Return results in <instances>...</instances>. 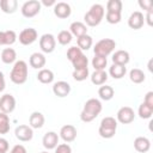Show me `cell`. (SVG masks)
I'll list each match as a JSON object with an SVG mask.
<instances>
[{
    "mask_svg": "<svg viewBox=\"0 0 153 153\" xmlns=\"http://www.w3.org/2000/svg\"><path fill=\"white\" fill-rule=\"evenodd\" d=\"M139 6L145 10L146 12H149V11H153V2L151 0H140L139 1Z\"/></svg>",
    "mask_w": 153,
    "mask_h": 153,
    "instance_id": "cell-41",
    "label": "cell"
},
{
    "mask_svg": "<svg viewBox=\"0 0 153 153\" xmlns=\"http://www.w3.org/2000/svg\"><path fill=\"white\" fill-rule=\"evenodd\" d=\"M72 65L74 67V69H82V68H87L88 65V59L86 57V55L82 53L81 55H79L76 59H74L72 61Z\"/></svg>",
    "mask_w": 153,
    "mask_h": 153,
    "instance_id": "cell-32",
    "label": "cell"
},
{
    "mask_svg": "<svg viewBox=\"0 0 153 153\" xmlns=\"http://www.w3.org/2000/svg\"><path fill=\"white\" fill-rule=\"evenodd\" d=\"M145 20L147 22V24L149 26L153 25V11H149V12H146V17H145Z\"/></svg>",
    "mask_w": 153,
    "mask_h": 153,
    "instance_id": "cell-45",
    "label": "cell"
},
{
    "mask_svg": "<svg viewBox=\"0 0 153 153\" xmlns=\"http://www.w3.org/2000/svg\"><path fill=\"white\" fill-rule=\"evenodd\" d=\"M45 62H47L45 56L42 53H33V54H31V56L29 59L30 66L35 69H42L45 66Z\"/></svg>",
    "mask_w": 153,
    "mask_h": 153,
    "instance_id": "cell-19",
    "label": "cell"
},
{
    "mask_svg": "<svg viewBox=\"0 0 153 153\" xmlns=\"http://www.w3.org/2000/svg\"><path fill=\"white\" fill-rule=\"evenodd\" d=\"M56 47V38L51 33H44L39 38V48L43 53L50 54L55 50Z\"/></svg>",
    "mask_w": 153,
    "mask_h": 153,
    "instance_id": "cell-7",
    "label": "cell"
},
{
    "mask_svg": "<svg viewBox=\"0 0 153 153\" xmlns=\"http://www.w3.org/2000/svg\"><path fill=\"white\" fill-rule=\"evenodd\" d=\"M116 130H117V121H116V118L111 117V116H106L100 121L98 134L103 139H111V137L115 136Z\"/></svg>",
    "mask_w": 153,
    "mask_h": 153,
    "instance_id": "cell-4",
    "label": "cell"
},
{
    "mask_svg": "<svg viewBox=\"0 0 153 153\" xmlns=\"http://www.w3.org/2000/svg\"><path fill=\"white\" fill-rule=\"evenodd\" d=\"M0 45H6V42H5V31H0Z\"/></svg>",
    "mask_w": 153,
    "mask_h": 153,
    "instance_id": "cell-48",
    "label": "cell"
},
{
    "mask_svg": "<svg viewBox=\"0 0 153 153\" xmlns=\"http://www.w3.org/2000/svg\"><path fill=\"white\" fill-rule=\"evenodd\" d=\"M14 135L16 137L22 141V142H27V141H31L32 137H33V130L30 126H26V124H20L18 126L16 129H14Z\"/></svg>",
    "mask_w": 153,
    "mask_h": 153,
    "instance_id": "cell-10",
    "label": "cell"
},
{
    "mask_svg": "<svg viewBox=\"0 0 153 153\" xmlns=\"http://www.w3.org/2000/svg\"><path fill=\"white\" fill-rule=\"evenodd\" d=\"M17 60V53L13 48H5L1 51V61L6 65H11L16 62Z\"/></svg>",
    "mask_w": 153,
    "mask_h": 153,
    "instance_id": "cell-24",
    "label": "cell"
},
{
    "mask_svg": "<svg viewBox=\"0 0 153 153\" xmlns=\"http://www.w3.org/2000/svg\"><path fill=\"white\" fill-rule=\"evenodd\" d=\"M16 109V98L10 94L5 93L0 98V111L4 114H11Z\"/></svg>",
    "mask_w": 153,
    "mask_h": 153,
    "instance_id": "cell-11",
    "label": "cell"
},
{
    "mask_svg": "<svg viewBox=\"0 0 153 153\" xmlns=\"http://www.w3.org/2000/svg\"><path fill=\"white\" fill-rule=\"evenodd\" d=\"M135 112L130 106H122L116 114V121L122 124H129L134 121Z\"/></svg>",
    "mask_w": 153,
    "mask_h": 153,
    "instance_id": "cell-9",
    "label": "cell"
},
{
    "mask_svg": "<svg viewBox=\"0 0 153 153\" xmlns=\"http://www.w3.org/2000/svg\"><path fill=\"white\" fill-rule=\"evenodd\" d=\"M55 1L54 0H42V2H41V5H44V6H47V7H49V6H55Z\"/></svg>",
    "mask_w": 153,
    "mask_h": 153,
    "instance_id": "cell-47",
    "label": "cell"
},
{
    "mask_svg": "<svg viewBox=\"0 0 153 153\" xmlns=\"http://www.w3.org/2000/svg\"><path fill=\"white\" fill-rule=\"evenodd\" d=\"M10 131V117L7 114L0 111V134H7Z\"/></svg>",
    "mask_w": 153,
    "mask_h": 153,
    "instance_id": "cell-33",
    "label": "cell"
},
{
    "mask_svg": "<svg viewBox=\"0 0 153 153\" xmlns=\"http://www.w3.org/2000/svg\"><path fill=\"white\" fill-rule=\"evenodd\" d=\"M91 63H92V67L94 68V71H105V67L108 65V60H106V57L94 55Z\"/></svg>",
    "mask_w": 153,
    "mask_h": 153,
    "instance_id": "cell-31",
    "label": "cell"
},
{
    "mask_svg": "<svg viewBox=\"0 0 153 153\" xmlns=\"http://www.w3.org/2000/svg\"><path fill=\"white\" fill-rule=\"evenodd\" d=\"M44 122H45V118H44V115L39 111H33L30 117H29V126L32 128V129H39L44 126Z\"/></svg>",
    "mask_w": 153,
    "mask_h": 153,
    "instance_id": "cell-18",
    "label": "cell"
},
{
    "mask_svg": "<svg viewBox=\"0 0 153 153\" xmlns=\"http://www.w3.org/2000/svg\"><path fill=\"white\" fill-rule=\"evenodd\" d=\"M10 153H26V148L23 145H16L12 147Z\"/></svg>",
    "mask_w": 153,
    "mask_h": 153,
    "instance_id": "cell-44",
    "label": "cell"
},
{
    "mask_svg": "<svg viewBox=\"0 0 153 153\" xmlns=\"http://www.w3.org/2000/svg\"><path fill=\"white\" fill-rule=\"evenodd\" d=\"M27 63L23 60L16 61L10 73V79L16 85H22L27 80Z\"/></svg>",
    "mask_w": 153,
    "mask_h": 153,
    "instance_id": "cell-2",
    "label": "cell"
},
{
    "mask_svg": "<svg viewBox=\"0 0 153 153\" xmlns=\"http://www.w3.org/2000/svg\"><path fill=\"white\" fill-rule=\"evenodd\" d=\"M137 115L140 116V118L142 120H147V118H151L152 115H153V108L145 104V103H141L139 109H137Z\"/></svg>",
    "mask_w": 153,
    "mask_h": 153,
    "instance_id": "cell-30",
    "label": "cell"
},
{
    "mask_svg": "<svg viewBox=\"0 0 153 153\" xmlns=\"http://www.w3.org/2000/svg\"><path fill=\"white\" fill-rule=\"evenodd\" d=\"M91 82L96 86H102L108 80V73L105 71H94L91 74Z\"/></svg>",
    "mask_w": 153,
    "mask_h": 153,
    "instance_id": "cell-23",
    "label": "cell"
},
{
    "mask_svg": "<svg viewBox=\"0 0 153 153\" xmlns=\"http://www.w3.org/2000/svg\"><path fill=\"white\" fill-rule=\"evenodd\" d=\"M143 103L153 108V92H152V91H149V92L146 93L145 99H143Z\"/></svg>",
    "mask_w": 153,
    "mask_h": 153,
    "instance_id": "cell-42",
    "label": "cell"
},
{
    "mask_svg": "<svg viewBox=\"0 0 153 153\" xmlns=\"http://www.w3.org/2000/svg\"><path fill=\"white\" fill-rule=\"evenodd\" d=\"M134 148L139 153H147L151 148V141L146 136H137L134 140Z\"/></svg>",
    "mask_w": 153,
    "mask_h": 153,
    "instance_id": "cell-20",
    "label": "cell"
},
{
    "mask_svg": "<svg viewBox=\"0 0 153 153\" xmlns=\"http://www.w3.org/2000/svg\"><path fill=\"white\" fill-rule=\"evenodd\" d=\"M37 80L42 84H51L54 81V73L53 71L48 69V68H42L39 69L38 74H37Z\"/></svg>",
    "mask_w": 153,
    "mask_h": 153,
    "instance_id": "cell-25",
    "label": "cell"
},
{
    "mask_svg": "<svg viewBox=\"0 0 153 153\" xmlns=\"http://www.w3.org/2000/svg\"><path fill=\"white\" fill-rule=\"evenodd\" d=\"M105 14V10L100 4H94L91 6V8L85 13L84 16V20H85V25L88 26H97L100 24V22L103 20Z\"/></svg>",
    "mask_w": 153,
    "mask_h": 153,
    "instance_id": "cell-3",
    "label": "cell"
},
{
    "mask_svg": "<svg viewBox=\"0 0 153 153\" xmlns=\"http://www.w3.org/2000/svg\"><path fill=\"white\" fill-rule=\"evenodd\" d=\"M72 13V8L69 6V4L67 2H63V1H60V2H56L55 6H54V14L60 18V19H66L71 16Z\"/></svg>",
    "mask_w": 153,
    "mask_h": 153,
    "instance_id": "cell-16",
    "label": "cell"
},
{
    "mask_svg": "<svg viewBox=\"0 0 153 153\" xmlns=\"http://www.w3.org/2000/svg\"><path fill=\"white\" fill-rule=\"evenodd\" d=\"M53 92H54V94L56 97L65 98L71 93V85L67 81H63V80L56 81L53 85Z\"/></svg>",
    "mask_w": 153,
    "mask_h": 153,
    "instance_id": "cell-15",
    "label": "cell"
},
{
    "mask_svg": "<svg viewBox=\"0 0 153 153\" xmlns=\"http://www.w3.org/2000/svg\"><path fill=\"white\" fill-rule=\"evenodd\" d=\"M41 2L38 0H29L25 1L22 6V14L25 18H32L35 16H37L41 11Z\"/></svg>",
    "mask_w": 153,
    "mask_h": 153,
    "instance_id": "cell-6",
    "label": "cell"
},
{
    "mask_svg": "<svg viewBox=\"0 0 153 153\" xmlns=\"http://www.w3.org/2000/svg\"><path fill=\"white\" fill-rule=\"evenodd\" d=\"M55 153H72V148L68 143H60L56 146Z\"/></svg>",
    "mask_w": 153,
    "mask_h": 153,
    "instance_id": "cell-40",
    "label": "cell"
},
{
    "mask_svg": "<svg viewBox=\"0 0 153 153\" xmlns=\"http://www.w3.org/2000/svg\"><path fill=\"white\" fill-rule=\"evenodd\" d=\"M41 153H49V152H47V151H43V152H41Z\"/></svg>",
    "mask_w": 153,
    "mask_h": 153,
    "instance_id": "cell-49",
    "label": "cell"
},
{
    "mask_svg": "<svg viewBox=\"0 0 153 153\" xmlns=\"http://www.w3.org/2000/svg\"><path fill=\"white\" fill-rule=\"evenodd\" d=\"M72 38H73V36H72V33H71L68 30H62V31H60L59 35H57V42H59L61 45H67V44H69V43L72 42Z\"/></svg>",
    "mask_w": 153,
    "mask_h": 153,
    "instance_id": "cell-34",
    "label": "cell"
},
{
    "mask_svg": "<svg viewBox=\"0 0 153 153\" xmlns=\"http://www.w3.org/2000/svg\"><path fill=\"white\" fill-rule=\"evenodd\" d=\"M105 19L109 24H118L121 22V13H118V12H106Z\"/></svg>",
    "mask_w": 153,
    "mask_h": 153,
    "instance_id": "cell-37",
    "label": "cell"
},
{
    "mask_svg": "<svg viewBox=\"0 0 153 153\" xmlns=\"http://www.w3.org/2000/svg\"><path fill=\"white\" fill-rule=\"evenodd\" d=\"M69 32L72 33V36H75L78 38L84 35H87V26L82 22H73L69 25Z\"/></svg>",
    "mask_w": 153,
    "mask_h": 153,
    "instance_id": "cell-21",
    "label": "cell"
},
{
    "mask_svg": "<svg viewBox=\"0 0 153 153\" xmlns=\"http://www.w3.org/2000/svg\"><path fill=\"white\" fill-rule=\"evenodd\" d=\"M143 24H145V17H143V13L140 11L133 12L128 18V26L130 29L139 30L143 26Z\"/></svg>",
    "mask_w": 153,
    "mask_h": 153,
    "instance_id": "cell-14",
    "label": "cell"
},
{
    "mask_svg": "<svg viewBox=\"0 0 153 153\" xmlns=\"http://www.w3.org/2000/svg\"><path fill=\"white\" fill-rule=\"evenodd\" d=\"M88 68H82V69H74L72 73V76L75 81H84L88 78Z\"/></svg>",
    "mask_w": 153,
    "mask_h": 153,
    "instance_id": "cell-36",
    "label": "cell"
},
{
    "mask_svg": "<svg viewBox=\"0 0 153 153\" xmlns=\"http://www.w3.org/2000/svg\"><path fill=\"white\" fill-rule=\"evenodd\" d=\"M106 12H122V1L121 0H109L106 2Z\"/></svg>",
    "mask_w": 153,
    "mask_h": 153,
    "instance_id": "cell-35",
    "label": "cell"
},
{
    "mask_svg": "<svg viewBox=\"0 0 153 153\" xmlns=\"http://www.w3.org/2000/svg\"><path fill=\"white\" fill-rule=\"evenodd\" d=\"M82 54V51L76 47V45H74V47H71L68 50H67V59L72 62L74 59H76L79 55H81Z\"/></svg>",
    "mask_w": 153,
    "mask_h": 153,
    "instance_id": "cell-38",
    "label": "cell"
},
{
    "mask_svg": "<svg viewBox=\"0 0 153 153\" xmlns=\"http://www.w3.org/2000/svg\"><path fill=\"white\" fill-rule=\"evenodd\" d=\"M76 134H78V133H76V128H75L74 126H72V124H65V126L61 127V129H60V137H61L66 143L74 141L75 137H76Z\"/></svg>",
    "mask_w": 153,
    "mask_h": 153,
    "instance_id": "cell-12",
    "label": "cell"
},
{
    "mask_svg": "<svg viewBox=\"0 0 153 153\" xmlns=\"http://www.w3.org/2000/svg\"><path fill=\"white\" fill-rule=\"evenodd\" d=\"M129 79L131 82L134 84H141L145 81L146 79V75L145 73L140 69V68H133L130 72H129Z\"/></svg>",
    "mask_w": 153,
    "mask_h": 153,
    "instance_id": "cell-29",
    "label": "cell"
},
{
    "mask_svg": "<svg viewBox=\"0 0 153 153\" xmlns=\"http://www.w3.org/2000/svg\"><path fill=\"white\" fill-rule=\"evenodd\" d=\"M59 139L60 136L57 135V133L55 131H47L42 139V143H43V147L45 149H55L56 146L59 145Z\"/></svg>",
    "mask_w": 153,
    "mask_h": 153,
    "instance_id": "cell-13",
    "label": "cell"
},
{
    "mask_svg": "<svg viewBox=\"0 0 153 153\" xmlns=\"http://www.w3.org/2000/svg\"><path fill=\"white\" fill-rule=\"evenodd\" d=\"M0 153H1V152H0Z\"/></svg>",
    "mask_w": 153,
    "mask_h": 153,
    "instance_id": "cell-50",
    "label": "cell"
},
{
    "mask_svg": "<svg viewBox=\"0 0 153 153\" xmlns=\"http://www.w3.org/2000/svg\"><path fill=\"white\" fill-rule=\"evenodd\" d=\"M8 151V141L4 137H0V152L6 153Z\"/></svg>",
    "mask_w": 153,
    "mask_h": 153,
    "instance_id": "cell-43",
    "label": "cell"
},
{
    "mask_svg": "<svg viewBox=\"0 0 153 153\" xmlns=\"http://www.w3.org/2000/svg\"><path fill=\"white\" fill-rule=\"evenodd\" d=\"M112 63L118 66H126L130 61V55L127 50H116L112 55Z\"/></svg>",
    "mask_w": 153,
    "mask_h": 153,
    "instance_id": "cell-17",
    "label": "cell"
},
{
    "mask_svg": "<svg viewBox=\"0 0 153 153\" xmlns=\"http://www.w3.org/2000/svg\"><path fill=\"white\" fill-rule=\"evenodd\" d=\"M98 96H99V98L103 99V100H110V99L114 98L115 91H114V88H112L111 86H109V85H102V86L99 87V90H98Z\"/></svg>",
    "mask_w": 153,
    "mask_h": 153,
    "instance_id": "cell-27",
    "label": "cell"
},
{
    "mask_svg": "<svg viewBox=\"0 0 153 153\" xmlns=\"http://www.w3.org/2000/svg\"><path fill=\"white\" fill-rule=\"evenodd\" d=\"M0 8L6 14H12L18 8L17 0H0Z\"/></svg>",
    "mask_w": 153,
    "mask_h": 153,
    "instance_id": "cell-22",
    "label": "cell"
},
{
    "mask_svg": "<svg viewBox=\"0 0 153 153\" xmlns=\"http://www.w3.org/2000/svg\"><path fill=\"white\" fill-rule=\"evenodd\" d=\"M127 73L126 66H118V65H111L109 68V74L114 79H122Z\"/></svg>",
    "mask_w": 153,
    "mask_h": 153,
    "instance_id": "cell-26",
    "label": "cell"
},
{
    "mask_svg": "<svg viewBox=\"0 0 153 153\" xmlns=\"http://www.w3.org/2000/svg\"><path fill=\"white\" fill-rule=\"evenodd\" d=\"M17 33L13 30H6L5 31V42L6 45H12L16 41H17Z\"/></svg>",
    "mask_w": 153,
    "mask_h": 153,
    "instance_id": "cell-39",
    "label": "cell"
},
{
    "mask_svg": "<svg viewBox=\"0 0 153 153\" xmlns=\"http://www.w3.org/2000/svg\"><path fill=\"white\" fill-rule=\"evenodd\" d=\"M116 48V42L111 38H103L100 41H98L93 48L94 55L97 56H103L106 57L109 56Z\"/></svg>",
    "mask_w": 153,
    "mask_h": 153,
    "instance_id": "cell-5",
    "label": "cell"
},
{
    "mask_svg": "<svg viewBox=\"0 0 153 153\" xmlns=\"http://www.w3.org/2000/svg\"><path fill=\"white\" fill-rule=\"evenodd\" d=\"M92 43H93V39L90 35H84L81 37H78L76 38V47L82 51V50H88L91 47H92Z\"/></svg>",
    "mask_w": 153,
    "mask_h": 153,
    "instance_id": "cell-28",
    "label": "cell"
},
{
    "mask_svg": "<svg viewBox=\"0 0 153 153\" xmlns=\"http://www.w3.org/2000/svg\"><path fill=\"white\" fill-rule=\"evenodd\" d=\"M102 109H103V105H102V103H100L99 99H97V98H90L84 104L82 111L80 114V120L82 122H85V123L92 122L102 112Z\"/></svg>",
    "mask_w": 153,
    "mask_h": 153,
    "instance_id": "cell-1",
    "label": "cell"
},
{
    "mask_svg": "<svg viewBox=\"0 0 153 153\" xmlns=\"http://www.w3.org/2000/svg\"><path fill=\"white\" fill-rule=\"evenodd\" d=\"M37 38H38V33H37L36 29H33V27H26V29L22 30L19 33V37H18L20 44H23V45H30L33 42H36Z\"/></svg>",
    "mask_w": 153,
    "mask_h": 153,
    "instance_id": "cell-8",
    "label": "cell"
},
{
    "mask_svg": "<svg viewBox=\"0 0 153 153\" xmlns=\"http://www.w3.org/2000/svg\"><path fill=\"white\" fill-rule=\"evenodd\" d=\"M6 87V81H5V76H4V73L0 72V92H2Z\"/></svg>",
    "mask_w": 153,
    "mask_h": 153,
    "instance_id": "cell-46",
    "label": "cell"
}]
</instances>
